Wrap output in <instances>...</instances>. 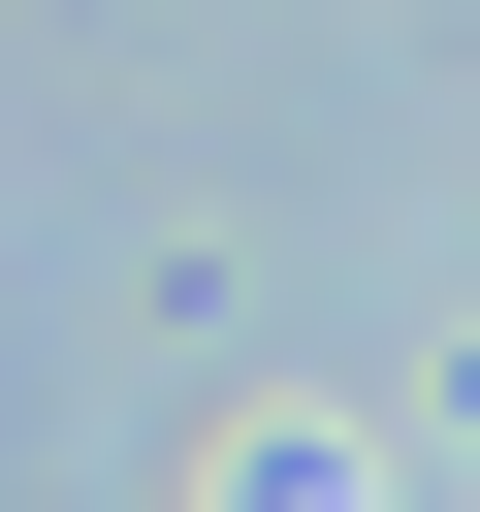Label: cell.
<instances>
[{"mask_svg": "<svg viewBox=\"0 0 480 512\" xmlns=\"http://www.w3.org/2000/svg\"><path fill=\"white\" fill-rule=\"evenodd\" d=\"M224 512H352V448H320V416H256V448H224Z\"/></svg>", "mask_w": 480, "mask_h": 512, "instance_id": "1", "label": "cell"}]
</instances>
